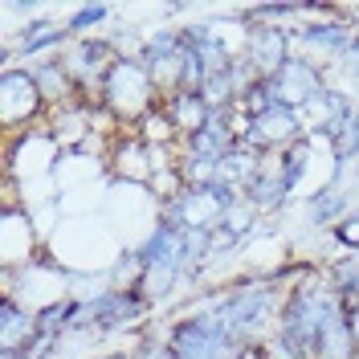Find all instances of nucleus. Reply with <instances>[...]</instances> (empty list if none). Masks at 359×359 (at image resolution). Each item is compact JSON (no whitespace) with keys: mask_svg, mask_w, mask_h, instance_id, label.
<instances>
[{"mask_svg":"<svg viewBox=\"0 0 359 359\" xmlns=\"http://www.w3.org/2000/svg\"><path fill=\"white\" fill-rule=\"evenodd\" d=\"M327 86H331V69L311 62V57H302V53H294L290 62H286V69L273 78L278 98L286 107H294V111H306L318 94H327Z\"/></svg>","mask_w":359,"mask_h":359,"instance_id":"obj_8","label":"nucleus"},{"mask_svg":"<svg viewBox=\"0 0 359 359\" xmlns=\"http://www.w3.org/2000/svg\"><path fill=\"white\" fill-rule=\"evenodd\" d=\"M351 208H355V204H351V192H347L343 180H327V184H318L314 192H306V201H302L306 224H311V229H327V233H331Z\"/></svg>","mask_w":359,"mask_h":359,"instance_id":"obj_10","label":"nucleus"},{"mask_svg":"<svg viewBox=\"0 0 359 359\" xmlns=\"http://www.w3.org/2000/svg\"><path fill=\"white\" fill-rule=\"evenodd\" d=\"M98 102H102V111L111 114L114 127L135 131L163 98H159V90H156V82H151L147 66H143L135 53H127V57H118V66L111 69V78H107V86L98 94Z\"/></svg>","mask_w":359,"mask_h":359,"instance_id":"obj_1","label":"nucleus"},{"mask_svg":"<svg viewBox=\"0 0 359 359\" xmlns=\"http://www.w3.org/2000/svg\"><path fill=\"white\" fill-rule=\"evenodd\" d=\"M359 41V25L335 8V13H327V17H314V21H298L294 25V49L302 53V57H311L318 66H335L339 57Z\"/></svg>","mask_w":359,"mask_h":359,"instance_id":"obj_6","label":"nucleus"},{"mask_svg":"<svg viewBox=\"0 0 359 359\" xmlns=\"http://www.w3.org/2000/svg\"><path fill=\"white\" fill-rule=\"evenodd\" d=\"M245 21V17H241ZM294 53V29H286V25H257V21H245V57L249 69L262 78V82H273L282 69H286V62H290Z\"/></svg>","mask_w":359,"mask_h":359,"instance_id":"obj_7","label":"nucleus"},{"mask_svg":"<svg viewBox=\"0 0 359 359\" xmlns=\"http://www.w3.org/2000/svg\"><path fill=\"white\" fill-rule=\"evenodd\" d=\"M49 102L29 66H0V127L4 135H25L45 127Z\"/></svg>","mask_w":359,"mask_h":359,"instance_id":"obj_3","label":"nucleus"},{"mask_svg":"<svg viewBox=\"0 0 359 359\" xmlns=\"http://www.w3.org/2000/svg\"><path fill=\"white\" fill-rule=\"evenodd\" d=\"M159 107H163V111H168V118L176 123L180 139L196 135L201 127H208V118H212V107L204 102L196 90H180V94H172V98H163Z\"/></svg>","mask_w":359,"mask_h":359,"instance_id":"obj_12","label":"nucleus"},{"mask_svg":"<svg viewBox=\"0 0 359 359\" xmlns=\"http://www.w3.org/2000/svg\"><path fill=\"white\" fill-rule=\"evenodd\" d=\"M347 318H351V335H355V347H359V302L347 306Z\"/></svg>","mask_w":359,"mask_h":359,"instance_id":"obj_18","label":"nucleus"},{"mask_svg":"<svg viewBox=\"0 0 359 359\" xmlns=\"http://www.w3.org/2000/svg\"><path fill=\"white\" fill-rule=\"evenodd\" d=\"M327 286L335 290V298L343 306H355L359 302V253H347V257H335L331 266L323 269Z\"/></svg>","mask_w":359,"mask_h":359,"instance_id":"obj_15","label":"nucleus"},{"mask_svg":"<svg viewBox=\"0 0 359 359\" xmlns=\"http://www.w3.org/2000/svg\"><path fill=\"white\" fill-rule=\"evenodd\" d=\"M118 57H123V53H118L114 37H107V33H98V37H78V41L66 45L62 62H66L69 78H74L78 102H86V107H102L98 94H102V86H107L111 69L118 66Z\"/></svg>","mask_w":359,"mask_h":359,"instance_id":"obj_4","label":"nucleus"},{"mask_svg":"<svg viewBox=\"0 0 359 359\" xmlns=\"http://www.w3.org/2000/svg\"><path fill=\"white\" fill-rule=\"evenodd\" d=\"M245 201L262 212V217H273V212H282L286 204H290V192H286V184L278 176V168L266 159V168L257 172V180L245 188Z\"/></svg>","mask_w":359,"mask_h":359,"instance_id":"obj_13","label":"nucleus"},{"mask_svg":"<svg viewBox=\"0 0 359 359\" xmlns=\"http://www.w3.org/2000/svg\"><path fill=\"white\" fill-rule=\"evenodd\" d=\"M33 224L37 221L29 208H4V217H0V266H4V273L33 266L41 257V241H37Z\"/></svg>","mask_w":359,"mask_h":359,"instance_id":"obj_9","label":"nucleus"},{"mask_svg":"<svg viewBox=\"0 0 359 359\" xmlns=\"http://www.w3.org/2000/svg\"><path fill=\"white\" fill-rule=\"evenodd\" d=\"M314 147H318V135H306V139H298L294 147L278 151V156H269V163L278 168V176H282L286 192H290V201L298 196V192H302V184H306V176H311Z\"/></svg>","mask_w":359,"mask_h":359,"instance_id":"obj_11","label":"nucleus"},{"mask_svg":"<svg viewBox=\"0 0 359 359\" xmlns=\"http://www.w3.org/2000/svg\"><path fill=\"white\" fill-rule=\"evenodd\" d=\"M139 62L147 66L159 98H172L188 86V45L180 37V25H159L139 45Z\"/></svg>","mask_w":359,"mask_h":359,"instance_id":"obj_5","label":"nucleus"},{"mask_svg":"<svg viewBox=\"0 0 359 359\" xmlns=\"http://www.w3.org/2000/svg\"><path fill=\"white\" fill-rule=\"evenodd\" d=\"M78 294L86 298V314H82L74 335H90V339L118 335V331H139L151 318V311H156L135 286L102 282V290H78Z\"/></svg>","mask_w":359,"mask_h":359,"instance_id":"obj_2","label":"nucleus"},{"mask_svg":"<svg viewBox=\"0 0 359 359\" xmlns=\"http://www.w3.org/2000/svg\"><path fill=\"white\" fill-rule=\"evenodd\" d=\"M327 147H331L335 180H347V172L359 168V107H355V114H351V118H347L331 139H327Z\"/></svg>","mask_w":359,"mask_h":359,"instance_id":"obj_14","label":"nucleus"},{"mask_svg":"<svg viewBox=\"0 0 359 359\" xmlns=\"http://www.w3.org/2000/svg\"><path fill=\"white\" fill-rule=\"evenodd\" d=\"M331 241H335L339 249H347V253H359V208H351V212L331 229Z\"/></svg>","mask_w":359,"mask_h":359,"instance_id":"obj_17","label":"nucleus"},{"mask_svg":"<svg viewBox=\"0 0 359 359\" xmlns=\"http://www.w3.org/2000/svg\"><path fill=\"white\" fill-rule=\"evenodd\" d=\"M114 17L111 4H78V8H69L66 13V29L69 37L78 41V37H98L102 33V25Z\"/></svg>","mask_w":359,"mask_h":359,"instance_id":"obj_16","label":"nucleus"}]
</instances>
